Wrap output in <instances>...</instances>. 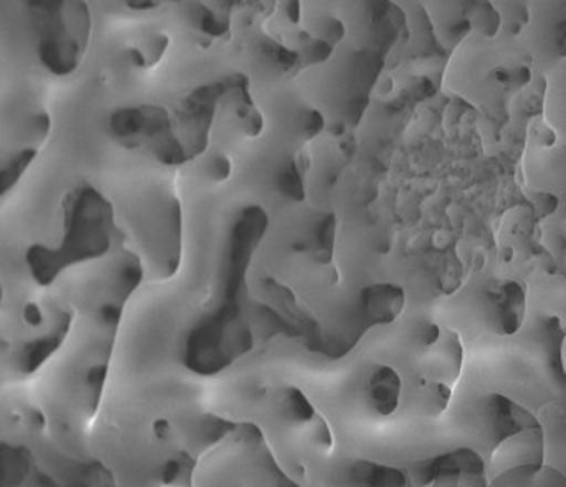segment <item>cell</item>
<instances>
[{
	"mask_svg": "<svg viewBox=\"0 0 566 487\" xmlns=\"http://www.w3.org/2000/svg\"><path fill=\"white\" fill-rule=\"evenodd\" d=\"M188 487H190V486H188Z\"/></svg>",
	"mask_w": 566,
	"mask_h": 487,
	"instance_id": "9c48e42d",
	"label": "cell"
},
{
	"mask_svg": "<svg viewBox=\"0 0 566 487\" xmlns=\"http://www.w3.org/2000/svg\"><path fill=\"white\" fill-rule=\"evenodd\" d=\"M31 9L38 13L41 61L55 75H67L78 66L82 53L87 46V35L67 32L88 31L91 22L70 29L64 22L67 17V2H31Z\"/></svg>",
	"mask_w": 566,
	"mask_h": 487,
	"instance_id": "7a4b0ae2",
	"label": "cell"
},
{
	"mask_svg": "<svg viewBox=\"0 0 566 487\" xmlns=\"http://www.w3.org/2000/svg\"><path fill=\"white\" fill-rule=\"evenodd\" d=\"M211 170L214 179H227L230 176V159L227 156H218L212 162Z\"/></svg>",
	"mask_w": 566,
	"mask_h": 487,
	"instance_id": "8992f818",
	"label": "cell"
},
{
	"mask_svg": "<svg viewBox=\"0 0 566 487\" xmlns=\"http://www.w3.org/2000/svg\"><path fill=\"white\" fill-rule=\"evenodd\" d=\"M128 55L137 66H144V64H146V58H144V53H142L140 50L129 49Z\"/></svg>",
	"mask_w": 566,
	"mask_h": 487,
	"instance_id": "52a82bcc",
	"label": "cell"
},
{
	"mask_svg": "<svg viewBox=\"0 0 566 487\" xmlns=\"http://www.w3.org/2000/svg\"><path fill=\"white\" fill-rule=\"evenodd\" d=\"M112 129L119 137H138V135H158L168 133L170 129V117L161 106H138V108H126L117 112L112 117Z\"/></svg>",
	"mask_w": 566,
	"mask_h": 487,
	"instance_id": "3957f363",
	"label": "cell"
},
{
	"mask_svg": "<svg viewBox=\"0 0 566 487\" xmlns=\"http://www.w3.org/2000/svg\"><path fill=\"white\" fill-rule=\"evenodd\" d=\"M200 29L211 35H221L226 32V25L209 11H203L202 18H200Z\"/></svg>",
	"mask_w": 566,
	"mask_h": 487,
	"instance_id": "5b68a950",
	"label": "cell"
},
{
	"mask_svg": "<svg viewBox=\"0 0 566 487\" xmlns=\"http://www.w3.org/2000/svg\"><path fill=\"white\" fill-rule=\"evenodd\" d=\"M156 6V2H128V8L132 9H153Z\"/></svg>",
	"mask_w": 566,
	"mask_h": 487,
	"instance_id": "ba28073f",
	"label": "cell"
},
{
	"mask_svg": "<svg viewBox=\"0 0 566 487\" xmlns=\"http://www.w3.org/2000/svg\"><path fill=\"white\" fill-rule=\"evenodd\" d=\"M35 155H38V151L35 149L22 151V153H18V155L2 168V174H0V179H2V194L11 190V186L22 177V174L25 173V168L31 165Z\"/></svg>",
	"mask_w": 566,
	"mask_h": 487,
	"instance_id": "277c9868",
	"label": "cell"
},
{
	"mask_svg": "<svg viewBox=\"0 0 566 487\" xmlns=\"http://www.w3.org/2000/svg\"><path fill=\"white\" fill-rule=\"evenodd\" d=\"M111 204L91 186H80L66 200V236L59 250L34 247L27 265L41 286H49L66 266L102 257L111 247Z\"/></svg>",
	"mask_w": 566,
	"mask_h": 487,
	"instance_id": "6da1fadb",
	"label": "cell"
}]
</instances>
